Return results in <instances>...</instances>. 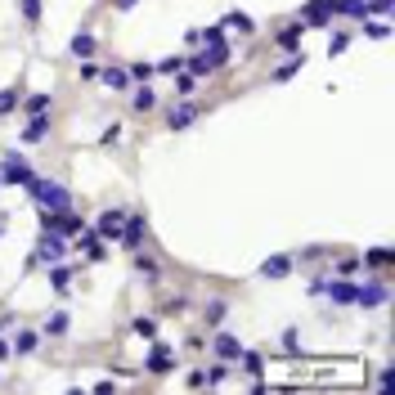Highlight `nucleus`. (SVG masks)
<instances>
[{"mask_svg":"<svg viewBox=\"0 0 395 395\" xmlns=\"http://www.w3.org/2000/svg\"><path fill=\"white\" fill-rule=\"evenodd\" d=\"M229 63V41H212V45H198L193 54H184V72L189 77H212Z\"/></svg>","mask_w":395,"mask_h":395,"instance_id":"f257e3e1","label":"nucleus"},{"mask_svg":"<svg viewBox=\"0 0 395 395\" xmlns=\"http://www.w3.org/2000/svg\"><path fill=\"white\" fill-rule=\"evenodd\" d=\"M23 189H28V193L36 198V207H45V212H68V207H77V202H72V193L63 189V184H54V180L32 176Z\"/></svg>","mask_w":395,"mask_h":395,"instance_id":"f03ea898","label":"nucleus"},{"mask_svg":"<svg viewBox=\"0 0 395 395\" xmlns=\"http://www.w3.org/2000/svg\"><path fill=\"white\" fill-rule=\"evenodd\" d=\"M36 220H41L45 233H63V238H77V233L85 229L77 207H68V212H45V207H36Z\"/></svg>","mask_w":395,"mask_h":395,"instance_id":"7ed1b4c3","label":"nucleus"},{"mask_svg":"<svg viewBox=\"0 0 395 395\" xmlns=\"http://www.w3.org/2000/svg\"><path fill=\"white\" fill-rule=\"evenodd\" d=\"M305 23V28H337V0H305L301 5V14H296Z\"/></svg>","mask_w":395,"mask_h":395,"instance_id":"20e7f679","label":"nucleus"},{"mask_svg":"<svg viewBox=\"0 0 395 395\" xmlns=\"http://www.w3.org/2000/svg\"><path fill=\"white\" fill-rule=\"evenodd\" d=\"M391 301V288H387V274H377L373 283H360L355 288V305H364V310H377V305Z\"/></svg>","mask_w":395,"mask_h":395,"instance_id":"39448f33","label":"nucleus"},{"mask_svg":"<svg viewBox=\"0 0 395 395\" xmlns=\"http://www.w3.org/2000/svg\"><path fill=\"white\" fill-rule=\"evenodd\" d=\"M121 225H126V207H108V212H99L95 233H99L104 243H117V238H121Z\"/></svg>","mask_w":395,"mask_h":395,"instance_id":"423d86ee","label":"nucleus"},{"mask_svg":"<svg viewBox=\"0 0 395 395\" xmlns=\"http://www.w3.org/2000/svg\"><path fill=\"white\" fill-rule=\"evenodd\" d=\"M198 121V104L193 99H176V104L166 108V130H189Z\"/></svg>","mask_w":395,"mask_h":395,"instance_id":"0eeeda50","label":"nucleus"},{"mask_svg":"<svg viewBox=\"0 0 395 395\" xmlns=\"http://www.w3.org/2000/svg\"><path fill=\"white\" fill-rule=\"evenodd\" d=\"M144 368H148V373H153V377H166L171 368H176V360H171V346L153 337V346H148V360H144Z\"/></svg>","mask_w":395,"mask_h":395,"instance_id":"6e6552de","label":"nucleus"},{"mask_svg":"<svg viewBox=\"0 0 395 395\" xmlns=\"http://www.w3.org/2000/svg\"><path fill=\"white\" fill-rule=\"evenodd\" d=\"M63 252H68V238H63V233H45V229H41V243H36V261L54 265V261H63Z\"/></svg>","mask_w":395,"mask_h":395,"instance_id":"1a4fd4ad","label":"nucleus"},{"mask_svg":"<svg viewBox=\"0 0 395 395\" xmlns=\"http://www.w3.org/2000/svg\"><path fill=\"white\" fill-rule=\"evenodd\" d=\"M32 176H36L32 162H23L18 153H5V166H0V180H5V184H18V189H23V184H28Z\"/></svg>","mask_w":395,"mask_h":395,"instance_id":"9d476101","label":"nucleus"},{"mask_svg":"<svg viewBox=\"0 0 395 395\" xmlns=\"http://www.w3.org/2000/svg\"><path fill=\"white\" fill-rule=\"evenodd\" d=\"M144 233H148V220L126 212V225H121V238H117V243L126 247V252H135V247H144Z\"/></svg>","mask_w":395,"mask_h":395,"instance_id":"9b49d317","label":"nucleus"},{"mask_svg":"<svg viewBox=\"0 0 395 395\" xmlns=\"http://www.w3.org/2000/svg\"><path fill=\"white\" fill-rule=\"evenodd\" d=\"M77 247H81V252H85V261H104V256H108V243L104 238H99V233H95V225H85L81 233H77Z\"/></svg>","mask_w":395,"mask_h":395,"instance_id":"f8f14e48","label":"nucleus"},{"mask_svg":"<svg viewBox=\"0 0 395 395\" xmlns=\"http://www.w3.org/2000/svg\"><path fill=\"white\" fill-rule=\"evenodd\" d=\"M292 265H296V256L279 252V256H269V261L256 265V274H261V279H288V274H292Z\"/></svg>","mask_w":395,"mask_h":395,"instance_id":"ddd939ff","label":"nucleus"},{"mask_svg":"<svg viewBox=\"0 0 395 395\" xmlns=\"http://www.w3.org/2000/svg\"><path fill=\"white\" fill-rule=\"evenodd\" d=\"M355 288H360V283H351V279H328L324 283V292H328L332 305H355Z\"/></svg>","mask_w":395,"mask_h":395,"instance_id":"4468645a","label":"nucleus"},{"mask_svg":"<svg viewBox=\"0 0 395 395\" xmlns=\"http://www.w3.org/2000/svg\"><path fill=\"white\" fill-rule=\"evenodd\" d=\"M99 81H104L108 90H117V95H126L130 85H135V81H130V72H126V68H113V63H108V68H99Z\"/></svg>","mask_w":395,"mask_h":395,"instance_id":"2eb2a0df","label":"nucleus"},{"mask_svg":"<svg viewBox=\"0 0 395 395\" xmlns=\"http://www.w3.org/2000/svg\"><path fill=\"white\" fill-rule=\"evenodd\" d=\"M135 269H140L148 283H162V261H157V256H148L144 247H135Z\"/></svg>","mask_w":395,"mask_h":395,"instance_id":"dca6fc26","label":"nucleus"},{"mask_svg":"<svg viewBox=\"0 0 395 395\" xmlns=\"http://www.w3.org/2000/svg\"><path fill=\"white\" fill-rule=\"evenodd\" d=\"M391 261H395V256H391V247H368V252L360 256V265H364V269H377V274H387Z\"/></svg>","mask_w":395,"mask_h":395,"instance_id":"f3484780","label":"nucleus"},{"mask_svg":"<svg viewBox=\"0 0 395 395\" xmlns=\"http://www.w3.org/2000/svg\"><path fill=\"white\" fill-rule=\"evenodd\" d=\"M45 135H49V117H45V113H36V117H28V126H23L18 140H23V144H41Z\"/></svg>","mask_w":395,"mask_h":395,"instance_id":"a211bd4d","label":"nucleus"},{"mask_svg":"<svg viewBox=\"0 0 395 395\" xmlns=\"http://www.w3.org/2000/svg\"><path fill=\"white\" fill-rule=\"evenodd\" d=\"M212 351L220 355V360H238V351H243V341H238V337H233V332H225V328H220V332H216V341H212Z\"/></svg>","mask_w":395,"mask_h":395,"instance_id":"6ab92c4d","label":"nucleus"},{"mask_svg":"<svg viewBox=\"0 0 395 395\" xmlns=\"http://www.w3.org/2000/svg\"><path fill=\"white\" fill-rule=\"evenodd\" d=\"M301 36H305V23L296 18V23H288V28H279L274 41H279L283 49H292V54H296V49H301Z\"/></svg>","mask_w":395,"mask_h":395,"instance_id":"aec40b11","label":"nucleus"},{"mask_svg":"<svg viewBox=\"0 0 395 395\" xmlns=\"http://www.w3.org/2000/svg\"><path fill=\"white\" fill-rule=\"evenodd\" d=\"M130 108H135V113H153V108H157L153 85H135V90H130Z\"/></svg>","mask_w":395,"mask_h":395,"instance_id":"412c9836","label":"nucleus"},{"mask_svg":"<svg viewBox=\"0 0 395 395\" xmlns=\"http://www.w3.org/2000/svg\"><path fill=\"white\" fill-rule=\"evenodd\" d=\"M301 68H305V54H301V49H296V54L288 59V63H279L274 72H269V81H292V77H296V72H301Z\"/></svg>","mask_w":395,"mask_h":395,"instance_id":"4be33fe9","label":"nucleus"},{"mask_svg":"<svg viewBox=\"0 0 395 395\" xmlns=\"http://www.w3.org/2000/svg\"><path fill=\"white\" fill-rule=\"evenodd\" d=\"M72 274H77L72 265H59V261H54V269H49V288H54L59 296H63V292L72 288Z\"/></svg>","mask_w":395,"mask_h":395,"instance_id":"5701e85b","label":"nucleus"},{"mask_svg":"<svg viewBox=\"0 0 395 395\" xmlns=\"http://www.w3.org/2000/svg\"><path fill=\"white\" fill-rule=\"evenodd\" d=\"M220 23H225V28H233V32H243V36H256V23H252V18H247V14H243V9H229V14H225V18H220Z\"/></svg>","mask_w":395,"mask_h":395,"instance_id":"b1692460","label":"nucleus"},{"mask_svg":"<svg viewBox=\"0 0 395 395\" xmlns=\"http://www.w3.org/2000/svg\"><path fill=\"white\" fill-rule=\"evenodd\" d=\"M337 18H368V0H337Z\"/></svg>","mask_w":395,"mask_h":395,"instance_id":"393cba45","label":"nucleus"},{"mask_svg":"<svg viewBox=\"0 0 395 395\" xmlns=\"http://www.w3.org/2000/svg\"><path fill=\"white\" fill-rule=\"evenodd\" d=\"M225 315H229V305H225V301H207V310H202L207 328H225Z\"/></svg>","mask_w":395,"mask_h":395,"instance_id":"a878e982","label":"nucleus"},{"mask_svg":"<svg viewBox=\"0 0 395 395\" xmlns=\"http://www.w3.org/2000/svg\"><path fill=\"white\" fill-rule=\"evenodd\" d=\"M49 99H54V95H45V90H41V95H28L18 108H23L28 117H36V113H49Z\"/></svg>","mask_w":395,"mask_h":395,"instance_id":"bb28decb","label":"nucleus"},{"mask_svg":"<svg viewBox=\"0 0 395 395\" xmlns=\"http://www.w3.org/2000/svg\"><path fill=\"white\" fill-rule=\"evenodd\" d=\"M72 54H77V59H95V36L77 32V36H72Z\"/></svg>","mask_w":395,"mask_h":395,"instance_id":"cd10ccee","label":"nucleus"},{"mask_svg":"<svg viewBox=\"0 0 395 395\" xmlns=\"http://www.w3.org/2000/svg\"><path fill=\"white\" fill-rule=\"evenodd\" d=\"M36 346H41V337H36V332H32V328H23V332H18V337H14V346H9V351H18V355H32V351H36Z\"/></svg>","mask_w":395,"mask_h":395,"instance_id":"c85d7f7f","label":"nucleus"},{"mask_svg":"<svg viewBox=\"0 0 395 395\" xmlns=\"http://www.w3.org/2000/svg\"><path fill=\"white\" fill-rule=\"evenodd\" d=\"M238 360H243V368H247L252 377H261V373H265V360H261V351H238Z\"/></svg>","mask_w":395,"mask_h":395,"instance_id":"c756f323","label":"nucleus"},{"mask_svg":"<svg viewBox=\"0 0 395 395\" xmlns=\"http://www.w3.org/2000/svg\"><path fill=\"white\" fill-rule=\"evenodd\" d=\"M23 90H18V85H5V90H0V117H5V113H14V108L23 104V99H18Z\"/></svg>","mask_w":395,"mask_h":395,"instance_id":"7c9ffc66","label":"nucleus"},{"mask_svg":"<svg viewBox=\"0 0 395 395\" xmlns=\"http://www.w3.org/2000/svg\"><path fill=\"white\" fill-rule=\"evenodd\" d=\"M18 9H23V23H28V28L41 23V0H18Z\"/></svg>","mask_w":395,"mask_h":395,"instance_id":"2f4dec72","label":"nucleus"},{"mask_svg":"<svg viewBox=\"0 0 395 395\" xmlns=\"http://www.w3.org/2000/svg\"><path fill=\"white\" fill-rule=\"evenodd\" d=\"M193 90H198V77H189V72L180 68V72H176V95H180V99H189Z\"/></svg>","mask_w":395,"mask_h":395,"instance_id":"473e14b6","label":"nucleus"},{"mask_svg":"<svg viewBox=\"0 0 395 395\" xmlns=\"http://www.w3.org/2000/svg\"><path fill=\"white\" fill-rule=\"evenodd\" d=\"M360 256H346V261H337V269H332V274H337V279H355V274H360Z\"/></svg>","mask_w":395,"mask_h":395,"instance_id":"72a5a7b5","label":"nucleus"},{"mask_svg":"<svg viewBox=\"0 0 395 395\" xmlns=\"http://www.w3.org/2000/svg\"><path fill=\"white\" fill-rule=\"evenodd\" d=\"M45 332H49V337H63V332H68V310H54V315H49Z\"/></svg>","mask_w":395,"mask_h":395,"instance_id":"f704fd0d","label":"nucleus"},{"mask_svg":"<svg viewBox=\"0 0 395 395\" xmlns=\"http://www.w3.org/2000/svg\"><path fill=\"white\" fill-rule=\"evenodd\" d=\"M225 32H229L225 23H212V28H202V32H198V36H202V45H212V41H229Z\"/></svg>","mask_w":395,"mask_h":395,"instance_id":"c9c22d12","label":"nucleus"},{"mask_svg":"<svg viewBox=\"0 0 395 395\" xmlns=\"http://www.w3.org/2000/svg\"><path fill=\"white\" fill-rule=\"evenodd\" d=\"M135 332L153 341V337H157V319H153V315H140V319H135Z\"/></svg>","mask_w":395,"mask_h":395,"instance_id":"e433bc0d","label":"nucleus"},{"mask_svg":"<svg viewBox=\"0 0 395 395\" xmlns=\"http://www.w3.org/2000/svg\"><path fill=\"white\" fill-rule=\"evenodd\" d=\"M126 72H130V81H153V63H144V59H135Z\"/></svg>","mask_w":395,"mask_h":395,"instance_id":"4c0bfd02","label":"nucleus"},{"mask_svg":"<svg viewBox=\"0 0 395 395\" xmlns=\"http://www.w3.org/2000/svg\"><path fill=\"white\" fill-rule=\"evenodd\" d=\"M184 310H193V301H189V296H171V301L162 305V315H184Z\"/></svg>","mask_w":395,"mask_h":395,"instance_id":"58836bf2","label":"nucleus"},{"mask_svg":"<svg viewBox=\"0 0 395 395\" xmlns=\"http://www.w3.org/2000/svg\"><path fill=\"white\" fill-rule=\"evenodd\" d=\"M346 45H351V32H332V41H328V59H337Z\"/></svg>","mask_w":395,"mask_h":395,"instance_id":"ea45409f","label":"nucleus"},{"mask_svg":"<svg viewBox=\"0 0 395 395\" xmlns=\"http://www.w3.org/2000/svg\"><path fill=\"white\" fill-rule=\"evenodd\" d=\"M180 68H184V54H171V59H162V63H153V72H171V77H176Z\"/></svg>","mask_w":395,"mask_h":395,"instance_id":"a19ab883","label":"nucleus"},{"mask_svg":"<svg viewBox=\"0 0 395 395\" xmlns=\"http://www.w3.org/2000/svg\"><path fill=\"white\" fill-rule=\"evenodd\" d=\"M220 382H229V364H216V368H207V387H220Z\"/></svg>","mask_w":395,"mask_h":395,"instance_id":"79ce46f5","label":"nucleus"},{"mask_svg":"<svg viewBox=\"0 0 395 395\" xmlns=\"http://www.w3.org/2000/svg\"><path fill=\"white\" fill-rule=\"evenodd\" d=\"M364 36H373V41H387L391 28H387V23H364Z\"/></svg>","mask_w":395,"mask_h":395,"instance_id":"37998d69","label":"nucleus"},{"mask_svg":"<svg viewBox=\"0 0 395 395\" xmlns=\"http://www.w3.org/2000/svg\"><path fill=\"white\" fill-rule=\"evenodd\" d=\"M184 387H189V391H202V387H207V373H202V368H193V373L184 377Z\"/></svg>","mask_w":395,"mask_h":395,"instance_id":"c03bdc74","label":"nucleus"},{"mask_svg":"<svg viewBox=\"0 0 395 395\" xmlns=\"http://www.w3.org/2000/svg\"><path fill=\"white\" fill-rule=\"evenodd\" d=\"M81 81H99V63H95V59H81Z\"/></svg>","mask_w":395,"mask_h":395,"instance_id":"a18cd8bd","label":"nucleus"},{"mask_svg":"<svg viewBox=\"0 0 395 395\" xmlns=\"http://www.w3.org/2000/svg\"><path fill=\"white\" fill-rule=\"evenodd\" d=\"M283 351H288V355H296V351H301V346H296V328H288V332H283Z\"/></svg>","mask_w":395,"mask_h":395,"instance_id":"49530a36","label":"nucleus"},{"mask_svg":"<svg viewBox=\"0 0 395 395\" xmlns=\"http://www.w3.org/2000/svg\"><path fill=\"white\" fill-rule=\"evenodd\" d=\"M117 140H121V126H117V121H113L104 135H99V144H117Z\"/></svg>","mask_w":395,"mask_h":395,"instance_id":"de8ad7c7","label":"nucleus"},{"mask_svg":"<svg viewBox=\"0 0 395 395\" xmlns=\"http://www.w3.org/2000/svg\"><path fill=\"white\" fill-rule=\"evenodd\" d=\"M377 391H395V373H391V368H382V377H377Z\"/></svg>","mask_w":395,"mask_h":395,"instance_id":"09e8293b","label":"nucleus"},{"mask_svg":"<svg viewBox=\"0 0 395 395\" xmlns=\"http://www.w3.org/2000/svg\"><path fill=\"white\" fill-rule=\"evenodd\" d=\"M368 14H391V0H368Z\"/></svg>","mask_w":395,"mask_h":395,"instance_id":"8fccbe9b","label":"nucleus"},{"mask_svg":"<svg viewBox=\"0 0 395 395\" xmlns=\"http://www.w3.org/2000/svg\"><path fill=\"white\" fill-rule=\"evenodd\" d=\"M184 45H189V49H198V45H202V36H198V28H189V32H184Z\"/></svg>","mask_w":395,"mask_h":395,"instance_id":"3c124183","label":"nucleus"},{"mask_svg":"<svg viewBox=\"0 0 395 395\" xmlns=\"http://www.w3.org/2000/svg\"><path fill=\"white\" fill-rule=\"evenodd\" d=\"M324 283H328V274H319V279H310V296H324Z\"/></svg>","mask_w":395,"mask_h":395,"instance_id":"603ef678","label":"nucleus"},{"mask_svg":"<svg viewBox=\"0 0 395 395\" xmlns=\"http://www.w3.org/2000/svg\"><path fill=\"white\" fill-rule=\"evenodd\" d=\"M0 360H9V341L5 337H0Z\"/></svg>","mask_w":395,"mask_h":395,"instance_id":"864d4df0","label":"nucleus"},{"mask_svg":"<svg viewBox=\"0 0 395 395\" xmlns=\"http://www.w3.org/2000/svg\"><path fill=\"white\" fill-rule=\"evenodd\" d=\"M135 5V0H113V9H130Z\"/></svg>","mask_w":395,"mask_h":395,"instance_id":"5fc2aeb1","label":"nucleus"},{"mask_svg":"<svg viewBox=\"0 0 395 395\" xmlns=\"http://www.w3.org/2000/svg\"><path fill=\"white\" fill-rule=\"evenodd\" d=\"M0 238H5V229H0Z\"/></svg>","mask_w":395,"mask_h":395,"instance_id":"6e6d98bb","label":"nucleus"}]
</instances>
